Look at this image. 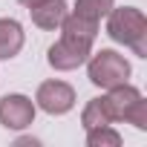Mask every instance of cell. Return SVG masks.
<instances>
[{
    "label": "cell",
    "mask_w": 147,
    "mask_h": 147,
    "mask_svg": "<svg viewBox=\"0 0 147 147\" xmlns=\"http://www.w3.org/2000/svg\"><path fill=\"white\" fill-rule=\"evenodd\" d=\"M90 55H92L90 46H81V43H75V40H69V38H61L58 43L49 46L46 61H49V66L58 69V72H72V69L84 66Z\"/></svg>",
    "instance_id": "obj_6"
},
{
    "label": "cell",
    "mask_w": 147,
    "mask_h": 147,
    "mask_svg": "<svg viewBox=\"0 0 147 147\" xmlns=\"http://www.w3.org/2000/svg\"><path fill=\"white\" fill-rule=\"evenodd\" d=\"M26 43V32L15 18H0V61H12Z\"/></svg>",
    "instance_id": "obj_9"
},
{
    "label": "cell",
    "mask_w": 147,
    "mask_h": 147,
    "mask_svg": "<svg viewBox=\"0 0 147 147\" xmlns=\"http://www.w3.org/2000/svg\"><path fill=\"white\" fill-rule=\"evenodd\" d=\"M107 35L115 43L130 46L138 58H147V18L136 6H121L107 12Z\"/></svg>",
    "instance_id": "obj_1"
},
{
    "label": "cell",
    "mask_w": 147,
    "mask_h": 147,
    "mask_svg": "<svg viewBox=\"0 0 147 147\" xmlns=\"http://www.w3.org/2000/svg\"><path fill=\"white\" fill-rule=\"evenodd\" d=\"M20 6H26V9H32V6H38V3H43V0H18Z\"/></svg>",
    "instance_id": "obj_13"
},
{
    "label": "cell",
    "mask_w": 147,
    "mask_h": 147,
    "mask_svg": "<svg viewBox=\"0 0 147 147\" xmlns=\"http://www.w3.org/2000/svg\"><path fill=\"white\" fill-rule=\"evenodd\" d=\"M118 144H121V136L113 130V124L87 130V147H118Z\"/></svg>",
    "instance_id": "obj_12"
},
{
    "label": "cell",
    "mask_w": 147,
    "mask_h": 147,
    "mask_svg": "<svg viewBox=\"0 0 147 147\" xmlns=\"http://www.w3.org/2000/svg\"><path fill=\"white\" fill-rule=\"evenodd\" d=\"M115 6V0H75V12L78 18L84 20H92V23H101V18H107V12Z\"/></svg>",
    "instance_id": "obj_11"
},
{
    "label": "cell",
    "mask_w": 147,
    "mask_h": 147,
    "mask_svg": "<svg viewBox=\"0 0 147 147\" xmlns=\"http://www.w3.org/2000/svg\"><path fill=\"white\" fill-rule=\"evenodd\" d=\"M58 29H61V38H69V40H75V43H81V46H90V49H92V43H95V38H98V23L84 20V18H78L75 12L66 15Z\"/></svg>",
    "instance_id": "obj_8"
},
{
    "label": "cell",
    "mask_w": 147,
    "mask_h": 147,
    "mask_svg": "<svg viewBox=\"0 0 147 147\" xmlns=\"http://www.w3.org/2000/svg\"><path fill=\"white\" fill-rule=\"evenodd\" d=\"M35 107L49 115H66L75 107V90L66 81H43L35 92Z\"/></svg>",
    "instance_id": "obj_5"
},
{
    "label": "cell",
    "mask_w": 147,
    "mask_h": 147,
    "mask_svg": "<svg viewBox=\"0 0 147 147\" xmlns=\"http://www.w3.org/2000/svg\"><path fill=\"white\" fill-rule=\"evenodd\" d=\"M35 101L29 95H20V92H9L0 98V124L6 130H26L35 124Z\"/></svg>",
    "instance_id": "obj_4"
},
{
    "label": "cell",
    "mask_w": 147,
    "mask_h": 147,
    "mask_svg": "<svg viewBox=\"0 0 147 147\" xmlns=\"http://www.w3.org/2000/svg\"><path fill=\"white\" fill-rule=\"evenodd\" d=\"M104 104H107V113L113 121H127L136 130H147V101L136 87L118 84V87L107 90Z\"/></svg>",
    "instance_id": "obj_2"
},
{
    "label": "cell",
    "mask_w": 147,
    "mask_h": 147,
    "mask_svg": "<svg viewBox=\"0 0 147 147\" xmlns=\"http://www.w3.org/2000/svg\"><path fill=\"white\" fill-rule=\"evenodd\" d=\"M81 124H84V130L113 124V118H110V113H107V104H104V95L87 101V107H84V113H81Z\"/></svg>",
    "instance_id": "obj_10"
},
{
    "label": "cell",
    "mask_w": 147,
    "mask_h": 147,
    "mask_svg": "<svg viewBox=\"0 0 147 147\" xmlns=\"http://www.w3.org/2000/svg\"><path fill=\"white\" fill-rule=\"evenodd\" d=\"M29 15H32L35 26H40L46 32H55L63 23V18L69 15V6L63 3V0H43V3H38V6L29 9Z\"/></svg>",
    "instance_id": "obj_7"
},
{
    "label": "cell",
    "mask_w": 147,
    "mask_h": 147,
    "mask_svg": "<svg viewBox=\"0 0 147 147\" xmlns=\"http://www.w3.org/2000/svg\"><path fill=\"white\" fill-rule=\"evenodd\" d=\"M130 72H133L130 61L124 55H118L115 49H101L87 58V78H90V84H95L101 90H113L118 84H127Z\"/></svg>",
    "instance_id": "obj_3"
}]
</instances>
